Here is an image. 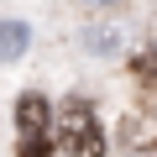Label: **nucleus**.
<instances>
[{
	"label": "nucleus",
	"instance_id": "20e7f679",
	"mask_svg": "<svg viewBox=\"0 0 157 157\" xmlns=\"http://www.w3.org/2000/svg\"><path fill=\"white\" fill-rule=\"evenodd\" d=\"M84 42H89V52H115V47L126 42V26H121V21H94V26L84 32Z\"/></svg>",
	"mask_w": 157,
	"mask_h": 157
},
{
	"label": "nucleus",
	"instance_id": "7ed1b4c3",
	"mask_svg": "<svg viewBox=\"0 0 157 157\" xmlns=\"http://www.w3.org/2000/svg\"><path fill=\"white\" fill-rule=\"evenodd\" d=\"M26 42H32V26H26V21H0V63L21 58Z\"/></svg>",
	"mask_w": 157,
	"mask_h": 157
},
{
	"label": "nucleus",
	"instance_id": "f257e3e1",
	"mask_svg": "<svg viewBox=\"0 0 157 157\" xmlns=\"http://www.w3.org/2000/svg\"><path fill=\"white\" fill-rule=\"evenodd\" d=\"M58 147L68 157H105V131H100V115L89 110V100H63L58 105Z\"/></svg>",
	"mask_w": 157,
	"mask_h": 157
},
{
	"label": "nucleus",
	"instance_id": "423d86ee",
	"mask_svg": "<svg viewBox=\"0 0 157 157\" xmlns=\"http://www.w3.org/2000/svg\"><path fill=\"white\" fill-rule=\"evenodd\" d=\"M89 6H100V11H110V6H121V0H89Z\"/></svg>",
	"mask_w": 157,
	"mask_h": 157
},
{
	"label": "nucleus",
	"instance_id": "f03ea898",
	"mask_svg": "<svg viewBox=\"0 0 157 157\" xmlns=\"http://www.w3.org/2000/svg\"><path fill=\"white\" fill-rule=\"evenodd\" d=\"M16 126H21V136H47L52 105H47L42 94H21V100H16Z\"/></svg>",
	"mask_w": 157,
	"mask_h": 157
},
{
	"label": "nucleus",
	"instance_id": "39448f33",
	"mask_svg": "<svg viewBox=\"0 0 157 157\" xmlns=\"http://www.w3.org/2000/svg\"><path fill=\"white\" fill-rule=\"evenodd\" d=\"M47 152H52L47 136H26V141H21V157H47Z\"/></svg>",
	"mask_w": 157,
	"mask_h": 157
}]
</instances>
